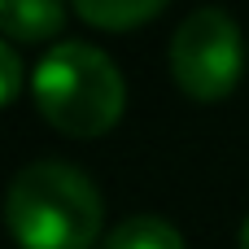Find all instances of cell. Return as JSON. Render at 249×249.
I'll list each match as a JSON object with an SVG mask.
<instances>
[{
  "mask_svg": "<svg viewBox=\"0 0 249 249\" xmlns=\"http://www.w3.org/2000/svg\"><path fill=\"white\" fill-rule=\"evenodd\" d=\"M171 74L193 101H219L241 79V26L223 9H197L171 35Z\"/></svg>",
  "mask_w": 249,
  "mask_h": 249,
  "instance_id": "obj_3",
  "label": "cell"
},
{
  "mask_svg": "<svg viewBox=\"0 0 249 249\" xmlns=\"http://www.w3.org/2000/svg\"><path fill=\"white\" fill-rule=\"evenodd\" d=\"M0 74H4V105H9V101H18V88H22V61L9 39L0 44Z\"/></svg>",
  "mask_w": 249,
  "mask_h": 249,
  "instance_id": "obj_7",
  "label": "cell"
},
{
  "mask_svg": "<svg viewBox=\"0 0 249 249\" xmlns=\"http://www.w3.org/2000/svg\"><path fill=\"white\" fill-rule=\"evenodd\" d=\"M22 249H92L101 236V193L70 162H31L13 175L4 201Z\"/></svg>",
  "mask_w": 249,
  "mask_h": 249,
  "instance_id": "obj_1",
  "label": "cell"
},
{
  "mask_svg": "<svg viewBox=\"0 0 249 249\" xmlns=\"http://www.w3.org/2000/svg\"><path fill=\"white\" fill-rule=\"evenodd\" d=\"M79 9V18H88L92 26H109V31H127L144 18H153L166 0H70Z\"/></svg>",
  "mask_w": 249,
  "mask_h": 249,
  "instance_id": "obj_6",
  "label": "cell"
},
{
  "mask_svg": "<svg viewBox=\"0 0 249 249\" xmlns=\"http://www.w3.org/2000/svg\"><path fill=\"white\" fill-rule=\"evenodd\" d=\"M105 249H184V236L158 214H131L105 236Z\"/></svg>",
  "mask_w": 249,
  "mask_h": 249,
  "instance_id": "obj_5",
  "label": "cell"
},
{
  "mask_svg": "<svg viewBox=\"0 0 249 249\" xmlns=\"http://www.w3.org/2000/svg\"><path fill=\"white\" fill-rule=\"evenodd\" d=\"M241 249H249V219L241 223Z\"/></svg>",
  "mask_w": 249,
  "mask_h": 249,
  "instance_id": "obj_8",
  "label": "cell"
},
{
  "mask_svg": "<svg viewBox=\"0 0 249 249\" xmlns=\"http://www.w3.org/2000/svg\"><path fill=\"white\" fill-rule=\"evenodd\" d=\"M31 88H35L39 114L74 140L105 136L118 123L123 101H127L118 66L83 39H66L48 48L35 66Z\"/></svg>",
  "mask_w": 249,
  "mask_h": 249,
  "instance_id": "obj_2",
  "label": "cell"
},
{
  "mask_svg": "<svg viewBox=\"0 0 249 249\" xmlns=\"http://www.w3.org/2000/svg\"><path fill=\"white\" fill-rule=\"evenodd\" d=\"M66 22L61 0H0V31L9 44H35L57 35Z\"/></svg>",
  "mask_w": 249,
  "mask_h": 249,
  "instance_id": "obj_4",
  "label": "cell"
}]
</instances>
